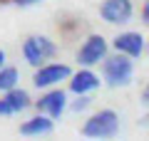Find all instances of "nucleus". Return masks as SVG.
<instances>
[{"mask_svg": "<svg viewBox=\"0 0 149 141\" xmlns=\"http://www.w3.org/2000/svg\"><path fill=\"white\" fill-rule=\"evenodd\" d=\"M117 129H119V116L112 109H102L85 124V136H90V139H107V136L117 134Z\"/></svg>", "mask_w": 149, "mask_h": 141, "instance_id": "obj_1", "label": "nucleus"}, {"mask_svg": "<svg viewBox=\"0 0 149 141\" xmlns=\"http://www.w3.org/2000/svg\"><path fill=\"white\" fill-rule=\"evenodd\" d=\"M55 52H57V50H55V42L50 40V37H45V35L27 37L25 45H22V55H25V59L32 64V67L45 64Z\"/></svg>", "mask_w": 149, "mask_h": 141, "instance_id": "obj_2", "label": "nucleus"}, {"mask_svg": "<svg viewBox=\"0 0 149 141\" xmlns=\"http://www.w3.org/2000/svg\"><path fill=\"white\" fill-rule=\"evenodd\" d=\"M132 62L124 55H114L104 62V77L109 82V87H124L132 79Z\"/></svg>", "mask_w": 149, "mask_h": 141, "instance_id": "obj_3", "label": "nucleus"}, {"mask_svg": "<svg viewBox=\"0 0 149 141\" xmlns=\"http://www.w3.org/2000/svg\"><path fill=\"white\" fill-rule=\"evenodd\" d=\"M104 55H107L104 37L92 35V37H87L85 45L80 47V52H77V62H82V64H97L100 59H104Z\"/></svg>", "mask_w": 149, "mask_h": 141, "instance_id": "obj_4", "label": "nucleus"}, {"mask_svg": "<svg viewBox=\"0 0 149 141\" xmlns=\"http://www.w3.org/2000/svg\"><path fill=\"white\" fill-rule=\"evenodd\" d=\"M102 17L107 22H114V25H122L132 17V3L129 0H104L100 8Z\"/></svg>", "mask_w": 149, "mask_h": 141, "instance_id": "obj_5", "label": "nucleus"}, {"mask_svg": "<svg viewBox=\"0 0 149 141\" xmlns=\"http://www.w3.org/2000/svg\"><path fill=\"white\" fill-rule=\"evenodd\" d=\"M70 72H72V69H70L67 64H47V67L40 64L37 74L32 77V82H35V87H50V84H57V82H62V79H67Z\"/></svg>", "mask_w": 149, "mask_h": 141, "instance_id": "obj_6", "label": "nucleus"}, {"mask_svg": "<svg viewBox=\"0 0 149 141\" xmlns=\"http://www.w3.org/2000/svg\"><path fill=\"white\" fill-rule=\"evenodd\" d=\"M114 47H117L119 52H124V55L139 57V55L144 52V37L139 35V32H122V35H117V40H114Z\"/></svg>", "mask_w": 149, "mask_h": 141, "instance_id": "obj_7", "label": "nucleus"}, {"mask_svg": "<svg viewBox=\"0 0 149 141\" xmlns=\"http://www.w3.org/2000/svg\"><path fill=\"white\" fill-rule=\"evenodd\" d=\"M30 104V97L20 89H8V97L0 99V114H15V111H22L25 106Z\"/></svg>", "mask_w": 149, "mask_h": 141, "instance_id": "obj_8", "label": "nucleus"}, {"mask_svg": "<svg viewBox=\"0 0 149 141\" xmlns=\"http://www.w3.org/2000/svg\"><path fill=\"white\" fill-rule=\"evenodd\" d=\"M97 87H100V79H97L90 69H80V72L72 77V84H70V89H72L74 94H90V92H95Z\"/></svg>", "mask_w": 149, "mask_h": 141, "instance_id": "obj_9", "label": "nucleus"}, {"mask_svg": "<svg viewBox=\"0 0 149 141\" xmlns=\"http://www.w3.org/2000/svg\"><path fill=\"white\" fill-rule=\"evenodd\" d=\"M65 104H67V99H65L62 92H50V94H45L42 99H40L37 106L42 111H47L50 116H60V111L65 109Z\"/></svg>", "mask_w": 149, "mask_h": 141, "instance_id": "obj_10", "label": "nucleus"}, {"mask_svg": "<svg viewBox=\"0 0 149 141\" xmlns=\"http://www.w3.org/2000/svg\"><path fill=\"white\" fill-rule=\"evenodd\" d=\"M47 131H52V119H47V116H35L20 126V134L25 136H40V134H47Z\"/></svg>", "mask_w": 149, "mask_h": 141, "instance_id": "obj_11", "label": "nucleus"}, {"mask_svg": "<svg viewBox=\"0 0 149 141\" xmlns=\"http://www.w3.org/2000/svg\"><path fill=\"white\" fill-rule=\"evenodd\" d=\"M17 79H20L17 69H13V67H5V69H0V89H3V92L13 89V87L17 84Z\"/></svg>", "mask_w": 149, "mask_h": 141, "instance_id": "obj_12", "label": "nucleus"}, {"mask_svg": "<svg viewBox=\"0 0 149 141\" xmlns=\"http://www.w3.org/2000/svg\"><path fill=\"white\" fill-rule=\"evenodd\" d=\"M82 106H87V99H80V102H77V104H74V109L80 111V109H82Z\"/></svg>", "mask_w": 149, "mask_h": 141, "instance_id": "obj_13", "label": "nucleus"}, {"mask_svg": "<svg viewBox=\"0 0 149 141\" xmlns=\"http://www.w3.org/2000/svg\"><path fill=\"white\" fill-rule=\"evenodd\" d=\"M3 62H5V55H3V52H0V64H3Z\"/></svg>", "mask_w": 149, "mask_h": 141, "instance_id": "obj_14", "label": "nucleus"}]
</instances>
